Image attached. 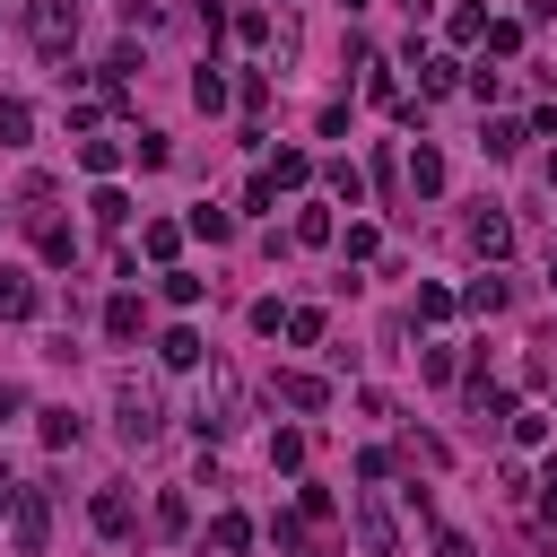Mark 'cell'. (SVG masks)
<instances>
[{"mask_svg": "<svg viewBox=\"0 0 557 557\" xmlns=\"http://www.w3.org/2000/svg\"><path fill=\"white\" fill-rule=\"evenodd\" d=\"M191 426H200V444H218V435H235V426H244V374H235V366H209V374H200Z\"/></svg>", "mask_w": 557, "mask_h": 557, "instance_id": "6da1fadb", "label": "cell"}, {"mask_svg": "<svg viewBox=\"0 0 557 557\" xmlns=\"http://www.w3.org/2000/svg\"><path fill=\"white\" fill-rule=\"evenodd\" d=\"M113 435H122L131 453H148V444L165 435V400H157V383H139V374L113 383Z\"/></svg>", "mask_w": 557, "mask_h": 557, "instance_id": "7a4b0ae2", "label": "cell"}, {"mask_svg": "<svg viewBox=\"0 0 557 557\" xmlns=\"http://www.w3.org/2000/svg\"><path fill=\"white\" fill-rule=\"evenodd\" d=\"M26 35H35L44 61H70V44H78V0H26Z\"/></svg>", "mask_w": 557, "mask_h": 557, "instance_id": "3957f363", "label": "cell"}, {"mask_svg": "<svg viewBox=\"0 0 557 557\" xmlns=\"http://www.w3.org/2000/svg\"><path fill=\"white\" fill-rule=\"evenodd\" d=\"M9 540H17V557H44V548H52V496H44V487H26V496H17Z\"/></svg>", "mask_w": 557, "mask_h": 557, "instance_id": "277c9868", "label": "cell"}, {"mask_svg": "<svg viewBox=\"0 0 557 557\" xmlns=\"http://www.w3.org/2000/svg\"><path fill=\"white\" fill-rule=\"evenodd\" d=\"M348 522H357V548H366V557H400V522H392V505H383V496H357V505H348Z\"/></svg>", "mask_w": 557, "mask_h": 557, "instance_id": "5b68a950", "label": "cell"}, {"mask_svg": "<svg viewBox=\"0 0 557 557\" xmlns=\"http://www.w3.org/2000/svg\"><path fill=\"white\" fill-rule=\"evenodd\" d=\"M461 235H470V252H479V261H487V270H496V261H505V252H513V218H505V209H496V200H479V209H470V226H461Z\"/></svg>", "mask_w": 557, "mask_h": 557, "instance_id": "8992f818", "label": "cell"}, {"mask_svg": "<svg viewBox=\"0 0 557 557\" xmlns=\"http://www.w3.org/2000/svg\"><path fill=\"white\" fill-rule=\"evenodd\" d=\"M87 522H96V540H131V531H139L131 487H96V496H87Z\"/></svg>", "mask_w": 557, "mask_h": 557, "instance_id": "52a82bcc", "label": "cell"}, {"mask_svg": "<svg viewBox=\"0 0 557 557\" xmlns=\"http://www.w3.org/2000/svg\"><path fill=\"white\" fill-rule=\"evenodd\" d=\"M270 400H278V409H305V418H313V409H331V383H322V374H296V366H287V374H270Z\"/></svg>", "mask_w": 557, "mask_h": 557, "instance_id": "ba28073f", "label": "cell"}, {"mask_svg": "<svg viewBox=\"0 0 557 557\" xmlns=\"http://www.w3.org/2000/svg\"><path fill=\"white\" fill-rule=\"evenodd\" d=\"M35 305H44V287H35V270H17V261H0V322H35Z\"/></svg>", "mask_w": 557, "mask_h": 557, "instance_id": "9c48e42d", "label": "cell"}, {"mask_svg": "<svg viewBox=\"0 0 557 557\" xmlns=\"http://www.w3.org/2000/svg\"><path fill=\"white\" fill-rule=\"evenodd\" d=\"M409 61H418V104L461 87V61H453V52H426V44H409Z\"/></svg>", "mask_w": 557, "mask_h": 557, "instance_id": "30bf717a", "label": "cell"}, {"mask_svg": "<svg viewBox=\"0 0 557 557\" xmlns=\"http://www.w3.org/2000/svg\"><path fill=\"white\" fill-rule=\"evenodd\" d=\"M461 400H470V418H479V426H505V418H513V392H505V383H487V366H470V392H461Z\"/></svg>", "mask_w": 557, "mask_h": 557, "instance_id": "8fae6325", "label": "cell"}, {"mask_svg": "<svg viewBox=\"0 0 557 557\" xmlns=\"http://www.w3.org/2000/svg\"><path fill=\"white\" fill-rule=\"evenodd\" d=\"M400 174H409V191H418V200H435V191H444V148H435V139H418Z\"/></svg>", "mask_w": 557, "mask_h": 557, "instance_id": "7c38bea8", "label": "cell"}, {"mask_svg": "<svg viewBox=\"0 0 557 557\" xmlns=\"http://www.w3.org/2000/svg\"><path fill=\"white\" fill-rule=\"evenodd\" d=\"M35 252H44L52 270H70V261H78V235H70V226H61L52 209H35Z\"/></svg>", "mask_w": 557, "mask_h": 557, "instance_id": "4fadbf2b", "label": "cell"}, {"mask_svg": "<svg viewBox=\"0 0 557 557\" xmlns=\"http://www.w3.org/2000/svg\"><path fill=\"white\" fill-rule=\"evenodd\" d=\"M122 157H131V139H96V131L78 139V165H87L96 183H113V174H122Z\"/></svg>", "mask_w": 557, "mask_h": 557, "instance_id": "5bb4252c", "label": "cell"}, {"mask_svg": "<svg viewBox=\"0 0 557 557\" xmlns=\"http://www.w3.org/2000/svg\"><path fill=\"white\" fill-rule=\"evenodd\" d=\"M287 235H296V244H313V252H322V244H339V218H331V200H305Z\"/></svg>", "mask_w": 557, "mask_h": 557, "instance_id": "9a60e30c", "label": "cell"}, {"mask_svg": "<svg viewBox=\"0 0 557 557\" xmlns=\"http://www.w3.org/2000/svg\"><path fill=\"white\" fill-rule=\"evenodd\" d=\"M157 357H165V366H174V374H191V366H200V357H209V339H200V331H191V322H174V331H165V339H157Z\"/></svg>", "mask_w": 557, "mask_h": 557, "instance_id": "2e32d148", "label": "cell"}, {"mask_svg": "<svg viewBox=\"0 0 557 557\" xmlns=\"http://www.w3.org/2000/svg\"><path fill=\"white\" fill-rule=\"evenodd\" d=\"M87 218L122 235V226H131V191H122V183H96V191H87Z\"/></svg>", "mask_w": 557, "mask_h": 557, "instance_id": "e0dca14e", "label": "cell"}, {"mask_svg": "<svg viewBox=\"0 0 557 557\" xmlns=\"http://www.w3.org/2000/svg\"><path fill=\"white\" fill-rule=\"evenodd\" d=\"M139 252H148L157 270H174V252H183V226H174V218H148V226H139Z\"/></svg>", "mask_w": 557, "mask_h": 557, "instance_id": "ac0fdd59", "label": "cell"}, {"mask_svg": "<svg viewBox=\"0 0 557 557\" xmlns=\"http://www.w3.org/2000/svg\"><path fill=\"white\" fill-rule=\"evenodd\" d=\"M505 296H513V287H505L496 270H479V278H470V287H461L453 305H461V313H505Z\"/></svg>", "mask_w": 557, "mask_h": 557, "instance_id": "d6986e66", "label": "cell"}, {"mask_svg": "<svg viewBox=\"0 0 557 557\" xmlns=\"http://www.w3.org/2000/svg\"><path fill=\"white\" fill-rule=\"evenodd\" d=\"M261 174H270L278 191H305V183H313V157H305V148H278V157H270Z\"/></svg>", "mask_w": 557, "mask_h": 557, "instance_id": "ffe728a7", "label": "cell"}, {"mask_svg": "<svg viewBox=\"0 0 557 557\" xmlns=\"http://www.w3.org/2000/svg\"><path fill=\"white\" fill-rule=\"evenodd\" d=\"M287 339H296V348H322V339H331V313H322V305H287Z\"/></svg>", "mask_w": 557, "mask_h": 557, "instance_id": "44dd1931", "label": "cell"}, {"mask_svg": "<svg viewBox=\"0 0 557 557\" xmlns=\"http://www.w3.org/2000/svg\"><path fill=\"white\" fill-rule=\"evenodd\" d=\"M35 435H44L52 453H70V444H78L87 426H78V409H35Z\"/></svg>", "mask_w": 557, "mask_h": 557, "instance_id": "7402d4cb", "label": "cell"}, {"mask_svg": "<svg viewBox=\"0 0 557 557\" xmlns=\"http://www.w3.org/2000/svg\"><path fill=\"white\" fill-rule=\"evenodd\" d=\"M209 548H218V557H244V548H252V513H218V522H209Z\"/></svg>", "mask_w": 557, "mask_h": 557, "instance_id": "603a6c76", "label": "cell"}, {"mask_svg": "<svg viewBox=\"0 0 557 557\" xmlns=\"http://www.w3.org/2000/svg\"><path fill=\"white\" fill-rule=\"evenodd\" d=\"M35 139V104L26 96H0V148H26Z\"/></svg>", "mask_w": 557, "mask_h": 557, "instance_id": "cb8c5ba5", "label": "cell"}, {"mask_svg": "<svg viewBox=\"0 0 557 557\" xmlns=\"http://www.w3.org/2000/svg\"><path fill=\"white\" fill-rule=\"evenodd\" d=\"M191 104H200V113H226V70H218V61L191 70Z\"/></svg>", "mask_w": 557, "mask_h": 557, "instance_id": "d4e9b609", "label": "cell"}, {"mask_svg": "<svg viewBox=\"0 0 557 557\" xmlns=\"http://www.w3.org/2000/svg\"><path fill=\"white\" fill-rule=\"evenodd\" d=\"M200 296H209V278H200V270H183V261H174V270H165V305H174V313H191V305H200Z\"/></svg>", "mask_w": 557, "mask_h": 557, "instance_id": "484cf974", "label": "cell"}, {"mask_svg": "<svg viewBox=\"0 0 557 557\" xmlns=\"http://www.w3.org/2000/svg\"><path fill=\"white\" fill-rule=\"evenodd\" d=\"M139 322H148L139 296H113V305H104V339H139Z\"/></svg>", "mask_w": 557, "mask_h": 557, "instance_id": "4316f807", "label": "cell"}, {"mask_svg": "<svg viewBox=\"0 0 557 557\" xmlns=\"http://www.w3.org/2000/svg\"><path fill=\"white\" fill-rule=\"evenodd\" d=\"M548 426H557L548 409H513V418H505V435H513L522 453H540V444H548Z\"/></svg>", "mask_w": 557, "mask_h": 557, "instance_id": "83f0119b", "label": "cell"}, {"mask_svg": "<svg viewBox=\"0 0 557 557\" xmlns=\"http://www.w3.org/2000/svg\"><path fill=\"white\" fill-rule=\"evenodd\" d=\"M183 235H200V244H226V235H235V218H226V209H209V200H200V209H191V218H183Z\"/></svg>", "mask_w": 557, "mask_h": 557, "instance_id": "f1b7e54d", "label": "cell"}, {"mask_svg": "<svg viewBox=\"0 0 557 557\" xmlns=\"http://www.w3.org/2000/svg\"><path fill=\"white\" fill-rule=\"evenodd\" d=\"M444 35H453V44H479V35H487V9H479V0H461V9L444 17Z\"/></svg>", "mask_w": 557, "mask_h": 557, "instance_id": "f546056e", "label": "cell"}, {"mask_svg": "<svg viewBox=\"0 0 557 557\" xmlns=\"http://www.w3.org/2000/svg\"><path fill=\"white\" fill-rule=\"evenodd\" d=\"M479 44H487L496 61H513V52H522V17H487V35H479Z\"/></svg>", "mask_w": 557, "mask_h": 557, "instance_id": "4dcf8cb0", "label": "cell"}, {"mask_svg": "<svg viewBox=\"0 0 557 557\" xmlns=\"http://www.w3.org/2000/svg\"><path fill=\"white\" fill-rule=\"evenodd\" d=\"M270 470H305V435H296V426L270 435Z\"/></svg>", "mask_w": 557, "mask_h": 557, "instance_id": "1f68e13d", "label": "cell"}, {"mask_svg": "<svg viewBox=\"0 0 557 557\" xmlns=\"http://www.w3.org/2000/svg\"><path fill=\"white\" fill-rule=\"evenodd\" d=\"M183 522H191V496H183V487H165V496H157V531H165V540H174V531H183Z\"/></svg>", "mask_w": 557, "mask_h": 557, "instance_id": "d6a6232c", "label": "cell"}, {"mask_svg": "<svg viewBox=\"0 0 557 557\" xmlns=\"http://www.w3.org/2000/svg\"><path fill=\"white\" fill-rule=\"evenodd\" d=\"M366 104H392V113H400V78H392V70H383V61H374V70H366Z\"/></svg>", "mask_w": 557, "mask_h": 557, "instance_id": "836d02e7", "label": "cell"}, {"mask_svg": "<svg viewBox=\"0 0 557 557\" xmlns=\"http://www.w3.org/2000/svg\"><path fill=\"white\" fill-rule=\"evenodd\" d=\"M479 148H487V157H513V148H522V122H487Z\"/></svg>", "mask_w": 557, "mask_h": 557, "instance_id": "e575fe53", "label": "cell"}, {"mask_svg": "<svg viewBox=\"0 0 557 557\" xmlns=\"http://www.w3.org/2000/svg\"><path fill=\"white\" fill-rule=\"evenodd\" d=\"M409 313H418V322H444V313H453V287H418Z\"/></svg>", "mask_w": 557, "mask_h": 557, "instance_id": "d590c367", "label": "cell"}, {"mask_svg": "<svg viewBox=\"0 0 557 557\" xmlns=\"http://www.w3.org/2000/svg\"><path fill=\"white\" fill-rule=\"evenodd\" d=\"M418 374H426V383H453L461 357H453V348H418Z\"/></svg>", "mask_w": 557, "mask_h": 557, "instance_id": "8d00e7d4", "label": "cell"}, {"mask_svg": "<svg viewBox=\"0 0 557 557\" xmlns=\"http://www.w3.org/2000/svg\"><path fill=\"white\" fill-rule=\"evenodd\" d=\"M131 157H139V165H165L174 148H165V131H131Z\"/></svg>", "mask_w": 557, "mask_h": 557, "instance_id": "74e56055", "label": "cell"}, {"mask_svg": "<svg viewBox=\"0 0 557 557\" xmlns=\"http://www.w3.org/2000/svg\"><path fill=\"white\" fill-rule=\"evenodd\" d=\"M374 244H383V235H374V226H366V218H357V226H348V235H339V252H348V261H374Z\"/></svg>", "mask_w": 557, "mask_h": 557, "instance_id": "f35d334b", "label": "cell"}, {"mask_svg": "<svg viewBox=\"0 0 557 557\" xmlns=\"http://www.w3.org/2000/svg\"><path fill=\"white\" fill-rule=\"evenodd\" d=\"M331 200H348V209L366 200V183H357V165H331Z\"/></svg>", "mask_w": 557, "mask_h": 557, "instance_id": "ab89813d", "label": "cell"}, {"mask_svg": "<svg viewBox=\"0 0 557 557\" xmlns=\"http://www.w3.org/2000/svg\"><path fill=\"white\" fill-rule=\"evenodd\" d=\"M17 496H26V479H17V470H9V461H0V522H9V513H17Z\"/></svg>", "mask_w": 557, "mask_h": 557, "instance_id": "60d3db41", "label": "cell"}, {"mask_svg": "<svg viewBox=\"0 0 557 557\" xmlns=\"http://www.w3.org/2000/svg\"><path fill=\"white\" fill-rule=\"evenodd\" d=\"M17 409H26V383H9V374H0V426H9Z\"/></svg>", "mask_w": 557, "mask_h": 557, "instance_id": "b9f144b4", "label": "cell"}, {"mask_svg": "<svg viewBox=\"0 0 557 557\" xmlns=\"http://www.w3.org/2000/svg\"><path fill=\"white\" fill-rule=\"evenodd\" d=\"M540 513L557 522V453H548V470H540Z\"/></svg>", "mask_w": 557, "mask_h": 557, "instance_id": "7bdbcfd3", "label": "cell"}, {"mask_svg": "<svg viewBox=\"0 0 557 557\" xmlns=\"http://www.w3.org/2000/svg\"><path fill=\"white\" fill-rule=\"evenodd\" d=\"M540 174H548V191H557V139H548V157H540Z\"/></svg>", "mask_w": 557, "mask_h": 557, "instance_id": "ee69618b", "label": "cell"}, {"mask_svg": "<svg viewBox=\"0 0 557 557\" xmlns=\"http://www.w3.org/2000/svg\"><path fill=\"white\" fill-rule=\"evenodd\" d=\"M531 17H557V0H531Z\"/></svg>", "mask_w": 557, "mask_h": 557, "instance_id": "f6af8a7d", "label": "cell"}, {"mask_svg": "<svg viewBox=\"0 0 557 557\" xmlns=\"http://www.w3.org/2000/svg\"><path fill=\"white\" fill-rule=\"evenodd\" d=\"M548 418H557V409H548Z\"/></svg>", "mask_w": 557, "mask_h": 557, "instance_id": "bcb514c9", "label": "cell"}]
</instances>
